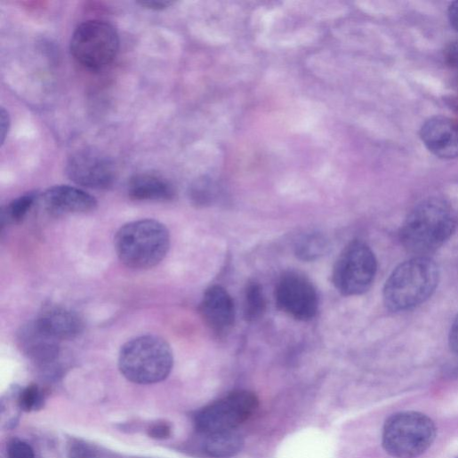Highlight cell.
<instances>
[{
  "mask_svg": "<svg viewBox=\"0 0 458 458\" xmlns=\"http://www.w3.org/2000/svg\"><path fill=\"white\" fill-rule=\"evenodd\" d=\"M259 406L256 395L237 390L201 409L195 417L199 434L237 430L248 421Z\"/></svg>",
  "mask_w": 458,
  "mask_h": 458,
  "instance_id": "7",
  "label": "cell"
},
{
  "mask_svg": "<svg viewBox=\"0 0 458 458\" xmlns=\"http://www.w3.org/2000/svg\"><path fill=\"white\" fill-rule=\"evenodd\" d=\"M18 341L28 358L40 366L50 365L59 358L60 341L43 330L36 321L21 329Z\"/></svg>",
  "mask_w": 458,
  "mask_h": 458,
  "instance_id": "14",
  "label": "cell"
},
{
  "mask_svg": "<svg viewBox=\"0 0 458 458\" xmlns=\"http://www.w3.org/2000/svg\"><path fill=\"white\" fill-rule=\"evenodd\" d=\"M421 138L427 149L441 159L458 157V121L434 117L421 129Z\"/></svg>",
  "mask_w": 458,
  "mask_h": 458,
  "instance_id": "11",
  "label": "cell"
},
{
  "mask_svg": "<svg viewBox=\"0 0 458 458\" xmlns=\"http://www.w3.org/2000/svg\"><path fill=\"white\" fill-rule=\"evenodd\" d=\"M36 321L43 330L60 341L77 338L84 329L78 315L61 307L44 309Z\"/></svg>",
  "mask_w": 458,
  "mask_h": 458,
  "instance_id": "15",
  "label": "cell"
},
{
  "mask_svg": "<svg viewBox=\"0 0 458 458\" xmlns=\"http://www.w3.org/2000/svg\"><path fill=\"white\" fill-rule=\"evenodd\" d=\"M201 314L214 333L228 332L234 325L236 314L234 301L228 291L221 285L208 288L201 302Z\"/></svg>",
  "mask_w": 458,
  "mask_h": 458,
  "instance_id": "13",
  "label": "cell"
},
{
  "mask_svg": "<svg viewBox=\"0 0 458 458\" xmlns=\"http://www.w3.org/2000/svg\"><path fill=\"white\" fill-rule=\"evenodd\" d=\"M171 245L168 229L155 220H141L124 225L115 237V249L120 261L134 269L158 265Z\"/></svg>",
  "mask_w": 458,
  "mask_h": 458,
  "instance_id": "3",
  "label": "cell"
},
{
  "mask_svg": "<svg viewBox=\"0 0 458 458\" xmlns=\"http://www.w3.org/2000/svg\"><path fill=\"white\" fill-rule=\"evenodd\" d=\"M37 196L34 193L19 197L7 207L4 219L11 223L22 221L33 208Z\"/></svg>",
  "mask_w": 458,
  "mask_h": 458,
  "instance_id": "20",
  "label": "cell"
},
{
  "mask_svg": "<svg viewBox=\"0 0 458 458\" xmlns=\"http://www.w3.org/2000/svg\"><path fill=\"white\" fill-rule=\"evenodd\" d=\"M449 346L453 352L458 355V315L449 333Z\"/></svg>",
  "mask_w": 458,
  "mask_h": 458,
  "instance_id": "27",
  "label": "cell"
},
{
  "mask_svg": "<svg viewBox=\"0 0 458 458\" xmlns=\"http://www.w3.org/2000/svg\"><path fill=\"white\" fill-rule=\"evenodd\" d=\"M457 217L444 200L430 198L417 205L407 215L400 229L404 247L415 256L440 248L454 234Z\"/></svg>",
  "mask_w": 458,
  "mask_h": 458,
  "instance_id": "1",
  "label": "cell"
},
{
  "mask_svg": "<svg viewBox=\"0 0 458 458\" xmlns=\"http://www.w3.org/2000/svg\"><path fill=\"white\" fill-rule=\"evenodd\" d=\"M66 171L73 182L91 189H107L117 179L113 162L93 149H82L76 152L69 158Z\"/></svg>",
  "mask_w": 458,
  "mask_h": 458,
  "instance_id": "10",
  "label": "cell"
},
{
  "mask_svg": "<svg viewBox=\"0 0 458 458\" xmlns=\"http://www.w3.org/2000/svg\"><path fill=\"white\" fill-rule=\"evenodd\" d=\"M8 455L9 458H36L31 446L20 439H14L11 442Z\"/></svg>",
  "mask_w": 458,
  "mask_h": 458,
  "instance_id": "22",
  "label": "cell"
},
{
  "mask_svg": "<svg viewBox=\"0 0 458 458\" xmlns=\"http://www.w3.org/2000/svg\"><path fill=\"white\" fill-rule=\"evenodd\" d=\"M276 301L282 311L299 321H310L318 312L317 289L309 278L295 272L280 278Z\"/></svg>",
  "mask_w": 458,
  "mask_h": 458,
  "instance_id": "9",
  "label": "cell"
},
{
  "mask_svg": "<svg viewBox=\"0 0 458 458\" xmlns=\"http://www.w3.org/2000/svg\"><path fill=\"white\" fill-rule=\"evenodd\" d=\"M173 353L166 341L145 335L122 347L118 367L129 382L149 385L165 381L173 370Z\"/></svg>",
  "mask_w": 458,
  "mask_h": 458,
  "instance_id": "4",
  "label": "cell"
},
{
  "mask_svg": "<svg viewBox=\"0 0 458 458\" xmlns=\"http://www.w3.org/2000/svg\"><path fill=\"white\" fill-rule=\"evenodd\" d=\"M119 50V37L108 23L90 20L75 31L70 51L74 59L84 68L99 71L115 60Z\"/></svg>",
  "mask_w": 458,
  "mask_h": 458,
  "instance_id": "6",
  "label": "cell"
},
{
  "mask_svg": "<svg viewBox=\"0 0 458 458\" xmlns=\"http://www.w3.org/2000/svg\"><path fill=\"white\" fill-rule=\"evenodd\" d=\"M42 404L43 395L36 385L28 386L20 395L19 406L25 412L36 410Z\"/></svg>",
  "mask_w": 458,
  "mask_h": 458,
  "instance_id": "21",
  "label": "cell"
},
{
  "mask_svg": "<svg viewBox=\"0 0 458 458\" xmlns=\"http://www.w3.org/2000/svg\"><path fill=\"white\" fill-rule=\"evenodd\" d=\"M200 435L202 453L209 458H231L244 446L243 438L237 430Z\"/></svg>",
  "mask_w": 458,
  "mask_h": 458,
  "instance_id": "17",
  "label": "cell"
},
{
  "mask_svg": "<svg viewBox=\"0 0 458 458\" xmlns=\"http://www.w3.org/2000/svg\"><path fill=\"white\" fill-rule=\"evenodd\" d=\"M266 309V301L261 285L255 282L250 283L245 293L244 316L248 322L260 319Z\"/></svg>",
  "mask_w": 458,
  "mask_h": 458,
  "instance_id": "19",
  "label": "cell"
},
{
  "mask_svg": "<svg viewBox=\"0 0 458 458\" xmlns=\"http://www.w3.org/2000/svg\"><path fill=\"white\" fill-rule=\"evenodd\" d=\"M448 19L452 27L458 32V2L450 5L448 9Z\"/></svg>",
  "mask_w": 458,
  "mask_h": 458,
  "instance_id": "29",
  "label": "cell"
},
{
  "mask_svg": "<svg viewBox=\"0 0 458 458\" xmlns=\"http://www.w3.org/2000/svg\"><path fill=\"white\" fill-rule=\"evenodd\" d=\"M439 280L437 263L429 256H414L398 265L386 281L383 300L393 312L412 310L426 301Z\"/></svg>",
  "mask_w": 458,
  "mask_h": 458,
  "instance_id": "2",
  "label": "cell"
},
{
  "mask_svg": "<svg viewBox=\"0 0 458 458\" xmlns=\"http://www.w3.org/2000/svg\"><path fill=\"white\" fill-rule=\"evenodd\" d=\"M172 425L167 422H157L148 430V434L150 438L156 439H165L172 435Z\"/></svg>",
  "mask_w": 458,
  "mask_h": 458,
  "instance_id": "24",
  "label": "cell"
},
{
  "mask_svg": "<svg viewBox=\"0 0 458 458\" xmlns=\"http://www.w3.org/2000/svg\"><path fill=\"white\" fill-rule=\"evenodd\" d=\"M141 7L151 11H165L172 6L173 4L171 2H157V0H154V2H141L139 3Z\"/></svg>",
  "mask_w": 458,
  "mask_h": 458,
  "instance_id": "28",
  "label": "cell"
},
{
  "mask_svg": "<svg viewBox=\"0 0 458 458\" xmlns=\"http://www.w3.org/2000/svg\"><path fill=\"white\" fill-rule=\"evenodd\" d=\"M129 197L137 201L173 200L175 189L166 179L151 173H141L133 177L128 185Z\"/></svg>",
  "mask_w": 458,
  "mask_h": 458,
  "instance_id": "16",
  "label": "cell"
},
{
  "mask_svg": "<svg viewBox=\"0 0 458 458\" xmlns=\"http://www.w3.org/2000/svg\"><path fill=\"white\" fill-rule=\"evenodd\" d=\"M435 438L436 426L430 417L418 412H401L387 420L382 445L396 458H415L431 446Z\"/></svg>",
  "mask_w": 458,
  "mask_h": 458,
  "instance_id": "5",
  "label": "cell"
},
{
  "mask_svg": "<svg viewBox=\"0 0 458 458\" xmlns=\"http://www.w3.org/2000/svg\"><path fill=\"white\" fill-rule=\"evenodd\" d=\"M448 64L458 70V41L452 43L446 51Z\"/></svg>",
  "mask_w": 458,
  "mask_h": 458,
  "instance_id": "26",
  "label": "cell"
},
{
  "mask_svg": "<svg viewBox=\"0 0 458 458\" xmlns=\"http://www.w3.org/2000/svg\"><path fill=\"white\" fill-rule=\"evenodd\" d=\"M42 201L48 213L55 216L87 213L97 207L96 199L87 192L70 186H56L46 190Z\"/></svg>",
  "mask_w": 458,
  "mask_h": 458,
  "instance_id": "12",
  "label": "cell"
},
{
  "mask_svg": "<svg viewBox=\"0 0 458 458\" xmlns=\"http://www.w3.org/2000/svg\"><path fill=\"white\" fill-rule=\"evenodd\" d=\"M68 458H97L92 446L82 441H75L70 445Z\"/></svg>",
  "mask_w": 458,
  "mask_h": 458,
  "instance_id": "23",
  "label": "cell"
},
{
  "mask_svg": "<svg viewBox=\"0 0 458 458\" xmlns=\"http://www.w3.org/2000/svg\"><path fill=\"white\" fill-rule=\"evenodd\" d=\"M329 248V242L320 233L303 236L295 245L296 256L307 261H316L324 256Z\"/></svg>",
  "mask_w": 458,
  "mask_h": 458,
  "instance_id": "18",
  "label": "cell"
},
{
  "mask_svg": "<svg viewBox=\"0 0 458 458\" xmlns=\"http://www.w3.org/2000/svg\"><path fill=\"white\" fill-rule=\"evenodd\" d=\"M11 128V117L9 113L3 108L0 111V138H2V145L4 144L7 135Z\"/></svg>",
  "mask_w": 458,
  "mask_h": 458,
  "instance_id": "25",
  "label": "cell"
},
{
  "mask_svg": "<svg viewBox=\"0 0 458 458\" xmlns=\"http://www.w3.org/2000/svg\"><path fill=\"white\" fill-rule=\"evenodd\" d=\"M377 260L372 249L362 241L346 246L335 263L333 284L344 295H360L372 286L377 273Z\"/></svg>",
  "mask_w": 458,
  "mask_h": 458,
  "instance_id": "8",
  "label": "cell"
}]
</instances>
